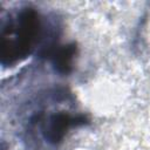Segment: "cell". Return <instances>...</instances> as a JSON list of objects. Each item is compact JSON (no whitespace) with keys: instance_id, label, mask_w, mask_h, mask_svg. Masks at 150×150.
I'll return each instance as SVG.
<instances>
[{"instance_id":"cell-2","label":"cell","mask_w":150,"mask_h":150,"mask_svg":"<svg viewBox=\"0 0 150 150\" xmlns=\"http://www.w3.org/2000/svg\"><path fill=\"white\" fill-rule=\"evenodd\" d=\"M84 123H87V118L82 115L73 116L68 112H57L49 120V124L46 130V138L53 144H59L62 142L69 128L82 125Z\"/></svg>"},{"instance_id":"cell-1","label":"cell","mask_w":150,"mask_h":150,"mask_svg":"<svg viewBox=\"0 0 150 150\" xmlns=\"http://www.w3.org/2000/svg\"><path fill=\"white\" fill-rule=\"evenodd\" d=\"M41 33L39 13L32 8H22L16 18L9 19L1 29L0 59L4 66H9L26 59L34 49Z\"/></svg>"},{"instance_id":"cell-3","label":"cell","mask_w":150,"mask_h":150,"mask_svg":"<svg viewBox=\"0 0 150 150\" xmlns=\"http://www.w3.org/2000/svg\"><path fill=\"white\" fill-rule=\"evenodd\" d=\"M76 53H77V47L76 43L74 42L55 48L52 54V60L55 70L62 75L69 74L73 69V63Z\"/></svg>"}]
</instances>
